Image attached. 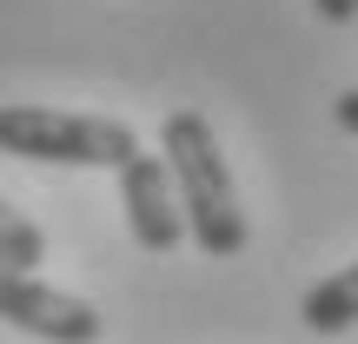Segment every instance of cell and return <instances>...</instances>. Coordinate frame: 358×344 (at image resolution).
<instances>
[{
	"label": "cell",
	"instance_id": "4",
	"mask_svg": "<svg viewBox=\"0 0 358 344\" xmlns=\"http://www.w3.org/2000/svg\"><path fill=\"white\" fill-rule=\"evenodd\" d=\"M0 318L20 324V331H34V338H53V344H93L106 331V318L87 305V298L53 292V285H40L34 271H13V265H0Z\"/></svg>",
	"mask_w": 358,
	"mask_h": 344
},
{
	"label": "cell",
	"instance_id": "6",
	"mask_svg": "<svg viewBox=\"0 0 358 344\" xmlns=\"http://www.w3.org/2000/svg\"><path fill=\"white\" fill-rule=\"evenodd\" d=\"M0 265H13V271H40L47 265V232L27 212H13L7 199H0Z\"/></svg>",
	"mask_w": 358,
	"mask_h": 344
},
{
	"label": "cell",
	"instance_id": "8",
	"mask_svg": "<svg viewBox=\"0 0 358 344\" xmlns=\"http://www.w3.org/2000/svg\"><path fill=\"white\" fill-rule=\"evenodd\" d=\"M332 119H338V126H345L352 140H358V87H345V93L332 100Z\"/></svg>",
	"mask_w": 358,
	"mask_h": 344
},
{
	"label": "cell",
	"instance_id": "2",
	"mask_svg": "<svg viewBox=\"0 0 358 344\" xmlns=\"http://www.w3.org/2000/svg\"><path fill=\"white\" fill-rule=\"evenodd\" d=\"M140 146L127 119L66 113V106H0V153L34 166H120Z\"/></svg>",
	"mask_w": 358,
	"mask_h": 344
},
{
	"label": "cell",
	"instance_id": "1",
	"mask_svg": "<svg viewBox=\"0 0 358 344\" xmlns=\"http://www.w3.org/2000/svg\"><path fill=\"white\" fill-rule=\"evenodd\" d=\"M159 159L173 172L179 212H186V232L206 258H239L245 252V212H239V186H232V166L219 153V133L199 106H179V113L159 119Z\"/></svg>",
	"mask_w": 358,
	"mask_h": 344
},
{
	"label": "cell",
	"instance_id": "5",
	"mask_svg": "<svg viewBox=\"0 0 358 344\" xmlns=\"http://www.w3.org/2000/svg\"><path fill=\"white\" fill-rule=\"evenodd\" d=\"M299 318H306L312 338H338L358 324V265H338L332 278H319L306 298H299Z\"/></svg>",
	"mask_w": 358,
	"mask_h": 344
},
{
	"label": "cell",
	"instance_id": "3",
	"mask_svg": "<svg viewBox=\"0 0 358 344\" xmlns=\"http://www.w3.org/2000/svg\"><path fill=\"white\" fill-rule=\"evenodd\" d=\"M113 172H120V205H127L133 245H140V252H173V245L186 239V212H179V192H173L166 159L146 153V146H133Z\"/></svg>",
	"mask_w": 358,
	"mask_h": 344
},
{
	"label": "cell",
	"instance_id": "7",
	"mask_svg": "<svg viewBox=\"0 0 358 344\" xmlns=\"http://www.w3.org/2000/svg\"><path fill=\"white\" fill-rule=\"evenodd\" d=\"M312 13H319L325 27H352L358 20V0H312Z\"/></svg>",
	"mask_w": 358,
	"mask_h": 344
}]
</instances>
